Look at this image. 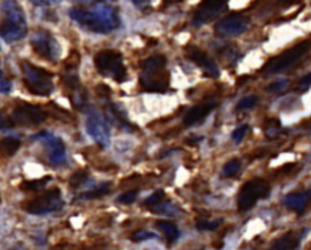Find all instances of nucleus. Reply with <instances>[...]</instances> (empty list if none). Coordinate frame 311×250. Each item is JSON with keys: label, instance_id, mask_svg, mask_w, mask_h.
<instances>
[{"label": "nucleus", "instance_id": "f257e3e1", "mask_svg": "<svg viewBox=\"0 0 311 250\" xmlns=\"http://www.w3.org/2000/svg\"><path fill=\"white\" fill-rule=\"evenodd\" d=\"M70 16L82 28L99 34L111 33L121 24L116 10L105 4L93 5L90 9L73 8Z\"/></svg>", "mask_w": 311, "mask_h": 250}, {"label": "nucleus", "instance_id": "f03ea898", "mask_svg": "<svg viewBox=\"0 0 311 250\" xmlns=\"http://www.w3.org/2000/svg\"><path fill=\"white\" fill-rule=\"evenodd\" d=\"M165 66H167V58L163 55H153L142 61L139 83L145 92H167L169 87L170 76L165 71Z\"/></svg>", "mask_w": 311, "mask_h": 250}, {"label": "nucleus", "instance_id": "7ed1b4c3", "mask_svg": "<svg viewBox=\"0 0 311 250\" xmlns=\"http://www.w3.org/2000/svg\"><path fill=\"white\" fill-rule=\"evenodd\" d=\"M3 18L0 22V37L8 44L21 40L27 35L28 26L25 11L18 3L5 2L2 5Z\"/></svg>", "mask_w": 311, "mask_h": 250}, {"label": "nucleus", "instance_id": "20e7f679", "mask_svg": "<svg viewBox=\"0 0 311 250\" xmlns=\"http://www.w3.org/2000/svg\"><path fill=\"white\" fill-rule=\"evenodd\" d=\"M24 73V85L33 95L47 97L54 92V74L44 68L34 66L28 61H19Z\"/></svg>", "mask_w": 311, "mask_h": 250}, {"label": "nucleus", "instance_id": "39448f33", "mask_svg": "<svg viewBox=\"0 0 311 250\" xmlns=\"http://www.w3.org/2000/svg\"><path fill=\"white\" fill-rule=\"evenodd\" d=\"M94 63L97 72L103 77L113 79L117 83H123L126 79V68L119 51L112 49L99 51L94 57Z\"/></svg>", "mask_w": 311, "mask_h": 250}, {"label": "nucleus", "instance_id": "423d86ee", "mask_svg": "<svg viewBox=\"0 0 311 250\" xmlns=\"http://www.w3.org/2000/svg\"><path fill=\"white\" fill-rule=\"evenodd\" d=\"M62 207L63 200L61 198L60 188L57 187L45 191L40 196L21 203L22 209L33 215H45V214L57 212Z\"/></svg>", "mask_w": 311, "mask_h": 250}, {"label": "nucleus", "instance_id": "0eeeda50", "mask_svg": "<svg viewBox=\"0 0 311 250\" xmlns=\"http://www.w3.org/2000/svg\"><path fill=\"white\" fill-rule=\"evenodd\" d=\"M86 113V131L100 148H107L111 144V130L106 118L96 107H87Z\"/></svg>", "mask_w": 311, "mask_h": 250}, {"label": "nucleus", "instance_id": "6e6552de", "mask_svg": "<svg viewBox=\"0 0 311 250\" xmlns=\"http://www.w3.org/2000/svg\"><path fill=\"white\" fill-rule=\"evenodd\" d=\"M270 185L264 178H253L246 183L239 190L237 197V207L239 212L252 209L258 200L264 199L270 194Z\"/></svg>", "mask_w": 311, "mask_h": 250}, {"label": "nucleus", "instance_id": "1a4fd4ad", "mask_svg": "<svg viewBox=\"0 0 311 250\" xmlns=\"http://www.w3.org/2000/svg\"><path fill=\"white\" fill-rule=\"evenodd\" d=\"M311 47L310 41H301V43L294 45L293 48L288 49L283 54L274 57L271 61H269L266 66L264 67V72L266 74H276L286 71L288 67H291L294 62H297L301 56H304Z\"/></svg>", "mask_w": 311, "mask_h": 250}, {"label": "nucleus", "instance_id": "9d476101", "mask_svg": "<svg viewBox=\"0 0 311 250\" xmlns=\"http://www.w3.org/2000/svg\"><path fill=\"white\" fill-rule=\"evenodd\" d=\"M34 53L43 60L56 62L61 56V47L58 41L45 29H39L31 39Z\"/></svg>", "mask_w": 311, "mask_h": 250}, {"label": "nucleus", "instance_id": "9b49d317", "mask_svg": "<svg viewBox=\"0 0 311 250\" xmlns=\"http://www.w3.org/2000/svg\"><path fill=\"white\" fill-rule=\"evenodd\" d=\"M11 119L15 125L37 126L45 122L48 113L41 107L28 102H21L16 105L11 113Z\"/></svg>", "mask_w": 311, "mask_h": 250}, {"label": "nucleus", "instance_id": "f8f14e48", "mask_svg": "<svg viewBox=\"0 0 311 250\" xmlns=\"http://www.w3.org/2000/svg\"><path fill=\"white\" fill-rule=\"evenodd\" d=\"M31 139L39 140L45 145L48 162L51 165H61L66 162V149H64V145L60 138H56L51 132L44 130V131L33 135Z\"/></svg>", "mask_w": 311, "mask_h": 250}, {"label": "nucleus", "instance_id": "ddd939ff", "mask_svg": "<svg viewBox=\"0 0 311 250\" xmlns=\"http://www.w3.org/2000/svg\"><path fill=\"white\" fill-rule=\"evenodd\" d=\"M229 5L226 2H204L198 6L193 16V25L202 26L213 21L214 18L218 17L223 12L228 10Z\"/></svg>", "mask_w": 311, "mask_h": 250}, {"label": "nucleus", "instance_id": "4468645a", "mask_svg": "<svg viewBox=\"0 0 311 250\" xmlns=\"http://www.w3.org/2000/svg\"><path fill=\"white\" fill-rule=\"evenodd\" d=\"M248 27V19L241 15H230L228 17L220 19L215 25L216 34L224 37H236L246 32Z\"/></svg>", "mask_w": 311, "mask_h": 250}, {"label": "nucleus", "instance_id": "2eb2a0df", "mask_svg": "<svg viewBox=\"0 0 311 250\" xmlns=\"http://www.w3.org/2000/svg\"><path fill=\"white\" fill-rule=\"evenodd\" d=\"M187 56L191 61H193L197 66L201 67L203 70V72L207 74V76L212 77V78H218L220 76V71L216 63L210 58L208 55H207L204 51L199 50L198 48L194 47H187Z\"/></svg>", "mask_w": 311, "mask_h": 250}, {"label": "nucleus", "instance_id": "dca6fc26", "mask_svg": "<svg viewBox=\"0 0 311 250\" xmlns=\"http://www.w3.org/2000/svg\"><path fill=\"white\" fill-rule=\"evenodd\" d=\"M218 106V102L215 101H208V102H202L199 105H196L186 113V116L184 117V124L186 126H191L199 121L206 118L210 112L213 111L215 107Z\"/></svg>", "mask_w": 311, "mask_h": 250}, {"label": "nucleus", "instance_id": "f3484780", "mask_svg": "<svg viewBox=\"0 0 311 250\" xmlns=\"http://www.w3.org/2000/svg\"><path fill=\"white\" fill-rule=\"evenodd\" d=\"M311 199V190L307 192H294L284 197L283 204L298 214H301Z\"/></svg>", "mask_w": 311, "mask_h": 250}, {"label": "nucleus", "instance_id": "a211bd4d", "mask_svg": "<svg viewBox=\"0 0 311 250\" xmlns=\"http://www.w3.org/2000/svg\"><path fill=\"white\" fill-rule=\"evenodd\" d=\"M106 112L107 116H108L109 121H111L115 125L118 126V128L126 130V131H131V130L134 129V126L128 122V119H126V116L121 111L119 106L115 105V103L109 101V100L107 101Z\"/></svg>", "mask_w": 311, "mask_h": 250}, {"label": "nucleus", "instance_id": "6ab92c4d", "mask_svg": "<svg viewBox=\"0 0 311 250\" xmlns=\"http://www.w3.org/2000/svg\"><path fill=\"white\" fill-rule=\"evenodd\" d=\"M299 242L300 236L294 232H288L277 238L269 250H296L299 245Z\"/></svg>", "mask_w": 311, "mask_h": 250}, {"label": "nucleus", "instance_id": "aec40b11", "mask_svg": "<svg viewBox=\"0 0 311 250\" xmlns=\"http://www.w3.org/2000/svg\"><path fill=\"white\" fill-rule=\"evenodd\" d=\"M21 147V141L17 138H9L0 140V154L4 157H12L17 153V151Z\"/></svg>", "mask_w": 311, "mask_h": 250}, {"label": "nucleus", "instance_id": "412c9836", "mask_svg": "<svg viewBox=\"0 0 311 250\" xmlns=\"http://www.w3.org/2000/svg\"><path fill=\"white\" fill-rule=\"evenodd\" d=\"M112 190V184L111 183H103L100 185V186H97L95 188H93V190L86 191V192H84L80 194V199L84 200H92V199H97V198H101L103 196H106V194H108L111 192Z\"/></svg>", "mask_w": 311, "mask_h": 250}, {"label": "nucleus", "instance_id": "4be33fe9", "mask_svg": "<svg viewBox=\"0 0 311 250\" xmlns=\"http://www.w3.org/2000/svg\"><path fill=\"white\" fill-rule=\"evenodd\" d=\"M156 227L164 233L165 237H167V239L170 243L175 242L177 238H179L180 232H179V230H177V227L175 226L173 222L165 221V220H160V221L156 222Z\"/></svg>", "mask_w": 311, "mask_h": 250}, {"label": "nucleus", "instance_id": "5701e85b", "mask_svg": "<svg viewBox=\"0 0 311 250\" xmlns=\"http://www.w3.org/2000/svg\"><path fill=\"white\" fill-rule=\"evenodd\" d=\"M51 180V176H45L41 178H38V180H29V181H24L19 185V188H21L24 192H37V191H40L41 188L47 186V184Z\"/></svg>", "mask_w": 311, "mask_h": 250}, {"label": "nucleus", "instance_id": "b1692460", "mask_svg": "<svg viewBox=\"0 0 311 250\" xmlns=\"http://www.w3.org/2000/svg\"><path fill=\"white\" fill-rule=\"evenodd\" d=\"M151 212L154 214H158V215H167V216H173L179 212V208L175 207L173 203L167 202V203H161L157 204V206L151 208Z\"/></svg>", "mask_w": 311, "mask_h": 250}, {"label": "nucleus", "instance_id": "393cba45", "mask_svg": "<svg viewBox=\"0 0 311 250\" xmlns=\"http://www.w3.org/2000/svg\"><path fill=\"white\" fill-rule=\"evenodd\" d=\"M87 177H89V173L85 169H79L76 173L72 174V176L70 178V186L72 188H78L82 186L83 184L86 183Z\"/></svg>", "mask_w": 311, "mask_h": 250}, {"label": "nucleus", "instance_id": "a878e982", "mask_svg": "<svg viewBox=\"0 0 311 250\" xmlns=\"http://www.w3.org/2000/svg\"><path fill=\"white\" fill-rule=\"evenodd\" d=\"M239 168H241V162L238 159H231L228 163L224 165L223 175L225 177H232L238 173Z\"/></svg>", "mask_w": 311, "mask_h": 250}, {"label": "nucleus", "instance_id": "bb28decb", "mask_svg": "<svg viewBox=\"0 0 311 250\" xmlns=\"http://www.w3.org/2000/svg\"><path fill=\"white\" fill-rule=\"evenodd\" d=\"M257 105H258V96L251 95L247 97H243L242 100H239L237 102V106H236V109H237V111H245V109H251Z\"/></svg>", "mask_w": 311, "mask_h": 250}, {"label": "nucleus", "instance_id": "cd10ccee", "mask_svg": "<svg viewBox=\"0 0 311 250\" xmlns=\"http://www.w3.org/2000/svg\"><path fill=\"white\" fill-rule=\"evenodd\" d=\"M158 238V235H156L154 232L146 231V230H139V231L134 232L130 237L131 241L134 242H144L147 241V239H156Z\"/></svg>", "mask_w": 311, "mask_h": 250}, {"label": "nucleus", "instance_id": "c85d7f7f", "mask_svg": "<svg viewBox=\"0 0 311 250\" xmlns=\"http://www.w3.org/2000/svg\"><path fill=\"white\" fill-rule=\"evenodd\" d=\"M223 222V219L214 220V221H208V220H199L197 221L196 227L201 231H214L219 227L220 223Z\"/></svg>", "mask_w": 311, "mask_h": 250}, {"label": "nucleus", "instance_id": "c756f323", "mask_svg": "<svg viewBox=\"0 0 311 250\" xmlns=\"http://www.w3.org/2000/svg\"><path fill=\"white\" fill-rule=\"evenodd\" d=\"M164 197V191L163 190H158L156 191V192L152 194V196L147 197L145 200H142L141 204L142 206H147V207H154L157 206V204L161 203V200L163 199Z\"/></svg>", "mask_w": 311, "mask_h": 250}, {"label": "nucleus", "instance_id": "7c9ffc66", "mask_svg": "<svg viewBox=\"0 0 311 250\" xmlns=\"http://www.w3.org/2000/svg\"><path fill=\"white\" fill-rule=\"evenodd\" d=\"M248 131H249V126L247 124H243V125L238 126V128H236L235 130H233L231 139L233 140V142H235L236 145L241 144L242 140L245 139L246 135L248 134Z\"/></svg>", "mask_w": 311, "mask_h": 250}, {"label": "nucleus", "instance_id": "2f4dec72", "mask_svg": "<svg viewBox=\"0 0 311 250\" xmlns=\"http://www.w3.org/2000/svg\"><path fill=\"white\" fill-rule=\"evenodd\" d=\"M80 62V55L78 54V51H71V54L68 55V57L66 58V61H64V67L67 68V70H74V68L78 67V64Z\"/></svg>", "mask_w": 311, "mask_h": 250}, {"label": "nucleus", "instance_id": "473e14b6", "mask_svg": "<svg viewBox=\"0 0 311 250\" xmlns=\"http://www.w3.org/2000/svg\"><path fill=\"white\" fill-rule=\"evenodd\" d=\"M288 85H290V80H288V79H281V80H277V82L270 84V85L266 87V92L270 93V94L280 93V92H283V90L286 89Z\"/></svg>", "mask_w": 311, "mask_h": 250}, {"label": "nucleus", "instance_id": "72a5a7b5", "mask_svg": "<svg viewBox=\"0 0 311 250\" xmlns=\"http://www.w3.org/2000/svg\"><path fill=\"white\" fill-rule=\"evenodd\" d=\"M136 197H138V191L130 190L128 191V192L121 194V196L117 198V202L122 204H130L136 199Z\"/></svg>", "mask_w": 311, "mask_h": 250}, {"label": "nucleus", "instance_id": "f704fd0d", "mask_svg": "<svg viewBox=\"0 0 311 250\" xmlns=\"http://www.w3.org/2000/svg\"><path fill=\"white\" fill-rule=\"evenodd\" d=\"M12 89V84L8 78L5 77L4 72H3V70L0 68V93L2 94H9L11 92Z\"/></svg>", "mask_w": 311, "mask_h": 250}, {"label": "nucleus", "instance_id": "c9c22d12", "mask_svg": "<svg viewBox=\"0 0 311 250\" xmlns=\"http://www.w3.org/2000/svg\"><path fill=\"white\" fill-rule=\"evenodd\" d=\"M14 122H12L11 117L6 116L5 113L0 112V130H9L15 128Z\"/></svg>", "mask_w": 311, "mask_h": 250}, {"label": "nucleus", "instance_id": "e433bc0d", "mask_svg": "<svg viewBox=\"0 0 311 250\" xmlns=\"http://www.w3.org/2000/svg\"><path fill=\"white\" fill-rule=\"evenodd\" d=\"M111 89L108 86L105 85V84H100V85L96 86V94L99 95L101 99H105L108 101L109 95H111Z\"/></svg>", "mask_w": 311, "mask_h": 250}, {"label": "nucleus", "instance_id": "4c0bfd02", "mask_svg": "<svg viewBox=\"0 0 311 250\" xmlns=\"http://www.w3.org/2000/svg\"><path fill=\"white\" fill-rule=\"evenodd\" d=\"M309 87H311V72L301 78L299 80V84H298V90H301V92L307 90Z\"/></svg>", "mask_w": 311, "mask_h": 250}]
</instances>
